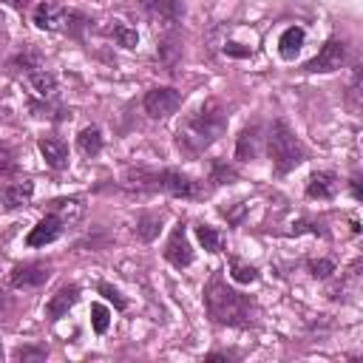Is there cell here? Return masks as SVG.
Wrapping results in <instances>:
<instances>
[{
    "instance_id": "cell-1",
    "label": "cell",
    "mask_w": 363,
    "mask_h": 363,
    "mask_svg": "<svg viewBox=\"0 0 363 363\" xmlns=\"http://www.w3.org/2000/svg\"><path fill=\"white\" fill-rule=\"evenodd\" d=\"M204 306L207 315L216 323H227V326H250L255 318V303L250 301V295H241L235 289H230L221 278V272H213V278L204 286Z\"/></svg>"
},
{
    "instance_id": "cell-2",
    "label": "cell",
    "mask_w": 363,
    "mask_h": 363,
    "mask_svg": "<svg viewBox=\"0 0 363 363\" xmlns=\"http://www.w3.org/2000/svg\"><path fill=\"white\" fill-rule=\"evenodd\" d=\"M224 130H227V113L216 99H210L193 116H187L184 125L179 128V147L196 156L204 147H210Z\"/></svg>"
},
{
    "instance_id": "cell-3",
    "label": "cell",
    "mask_w": 363,
    "mask_h": 363,
    "mask_svg": "<svg viewBox=\"0 0 363 363\" xmlns=\"http://www.w3.org/2000/svg\"><path fill=\"white\" fill-rule=\"evenodd\" d=\"M267 145H269V159H272V167H275L278 176L295 170L306 159L303 145L298 142V136L292 133V128L284 119H275L272 122L269 136H267Z\"/></svg>"
},
{
    "instance_id": "cell-4",
    "label": "cell",
    "mask_w": 363,
    "mask_h": 363,
    "mask_svg": "<svg viewBox=\"0 0 363 363\" xmlns=\"http://www.w3.org/2000/svg\"><path fill=\"white\" fill-rule=\"evenodd\" d=\"M128 179L139 187H147V190H162V193H170V196H182V199H196L199 196V187L190 176H184L182 170H173V167H162V170H130Z\"/></svg>"
},
{
    "instance_id": "cell-5",
    "label": "cell",
    "mask_w": 363,
    "mask_h": 363,
    "mask_svg": "<svg viewBox=\"0 0 363 363\" xmlns=\"http://www.w3.org/2000/svg\"><path fill=\"white\" fill-rule=\"evenodd\" d=\"M88 20L71 9H62L60 3L54 0H43L37 9H34V26L43 28V31H74L77 34V26H85Z\"/></svg>"
},
{
    "instance_id": "cell-6",
    "label": "cell",
    "mask_w": 363,
    "mask_h": 363,
    "mask_svg": "<svg viewBox=\"0 0 363 363\" xmlns=\"http://www.w3.org/2000/svg\"><path fill=\"white\" fill-rule=\"evenodd\" d=\"M145 111L147 116L153 119H167L170 113H176L182 108V91L170 88V85H159V88H150L145 94Z\"/></svg>"
},
{
    "instance_id": "cell-7",
    "label": "cell",
    "mask_w": 363,
    "mask_h": 363,
    "mask_svg": "<svg viewBox=\"0 0 363 363\" xmlns=\"http://www.w3.org/2000/svg\"><path fill=\"white\" fill-rule=\"evenodd\" d=\"M48 278H51V264H45V261H26V264H17L11 269L9 284L14 289H37Z\"/></svg>"
},
{
    "instance_id": "cell-8",
    "label": "cell",
    "mask_w": 363,
    "mask_h": 363,
    "mask_svg": "<svg viewBox=\"0 0 363 363\" xmlns=\"http://www.w3.org/2000/svg\"><path fill=\"white\" fill-rule=\"evenodd\" d=\"M343 60H346V43L337 40V37H332V40H326V45L318 51V57H312L303 68H306L309 74H329V71H337V68L343 65Z\"/></svg>"
},
{
    "instance_id": "cell-9",
    "label": "cell",
    "mask_w": 363,
    "mask_h": 363,
    "mask_svg": "<svg viewBox=\"0 0 363 363\" xmlns=\"http://www.w3.org/2000/svg\"><path fill=\"white\" fill-rule=\"evenodd\" d=\"M164 258H167V264H173L176 269H184V267L193 264V247H190V241H187L184 224H176V227H173V233H170V238H167V244H164Z\"/></svg>"
},
{
    "instance_id": "cell-10",
    "label": "cell",
    "mask_w": 363,
    "mask_h": 363,
    "mask_svg": "<svg viewBox=\"0 0 363 363\" xmlns=\"http://www.w3.org/2000/svg\"><path fill=\"white\" fill-rule=\"evenodd\" d=\"M62 224H65V221H62L57 213H48L45 218H40V221L31 227L26 244H28V247H45V244L57 241V238L62 235Z\"/></svg>"
},
{
    "instance_id": "cell-11",
    "label": "cell",
    "mask_w": 363,
    "mask_h": 363,
    "mask_svg": "<svg viewBox=\"0 0 363 363\" xmlns=\"http://www.w3.org/2000/svg\"><path fill=\"white\" fill-rule=\"evenodd\" d=\"M79 301V286L77 284H65L57 289V295H51V301L45 303V318L48 320H60L68 315V309H74V303Z\"/></svg>"
},
{
    "instance_id": "cell-12",
    "label": "cell",
    "mask_w": 363,
    "mask_h": 363,
    "mask_svg": "<svg viewBox=\"0 0 363 363\" xmlns=\"http://www.w3.org/2000/svg\"><path fill=\"white\" fill-rule=\"evenodd\" d=\"M40 153H43V159H45L48 167H54V170H65L68 167V147H65L62 139L43 136L40 139Z\"/></svg>"
},
{
    "instance_id": "cell-13",
    "label": "cell",
    "mask_w": 363,
    "mask_h": 363,
    "mask_svg": "<svg viewBox=\"0 0 363 363\" xmlns=\"http://www.w3.org/2000/svg\"><path fill=\"white\" fill-rule=\"evenodd\" d=\"M31 196H34V184H31L28 179L11 182V184H6V187L0 190V199H3V207H6V210L26 207V204L31 201Z\"/></svg>"
},
{
    "instance_id": "cell-14",
    "label": "cell",
    "mask_w": 363,
    "mask_h": 363,
    "mask_svg": "<svg viewBox=\"0 0 363 363\" xmlns=\"http://www.w3.org/2000/svg\"><path fill=\"white\" fill-rule=\"evenodd\" d=\"M258 142H261V128L252 122V125H247V128L241 130V136H238V142H235V159H238V162L255 159V156H258Z\"/></svg>"
},
{
    "instance_id": "cell-15",
    "label": "cell",
    "mask_w": 363,
    "mask_h": 363,
    "mask_svg": "<svg viewBox=\"0 0 363 363\" xmlns=\"http://www.w3.org/2000/svg\"><path fill=\"white\" fill-rule=\"evenodd\" d=\"M139 6H142L147 14H153V17H159V20H170V23L182 20V14H184L182 0H139Z\"/></svg>"
},
{
    "instance_id": "cell-16",
    "label": "cell",
    "mask_w": 363,
    "mask_h": 363,
    "mask_svg": "<svg viewBox=\"0 0 363 363\" xmlns=\"http://www.w3.org/2000/svg\"><path fill=\"white\" fill-rule=\"evenodd\" d=\"M335 190H337V179H335V173H329V170L312 173L309 182H306V196H309V199H332Z\"/></svg>"
},
{
    "instance_id": "cell-17",
    "label": "cell",
    "mask_w": 363,
    "mask_h": 363,
    "mask_svg": "<svg viewBox=\"0 0 363 363\" xmlns=\"http://www.w3.org/2000/svg\"><path fill=\"white\" fill-rule=\"evenodd\" d=\"M303 40H306V31H303L301 26L284 28V34L278 37V54H281L284 60H295L298 51L303 48Z\"/></svg>"
},
{
    "instance_id": "cell-18",
    "label": "cell",
    "mask_w": 363,
    "mask_h": 363,
    "mask_svg": "<svg viewBox=\"0 0 363 363\" xmlns=\"http://www.w3.org/2000/svg\"><path fill=\"white\" fill-rule=\"evenodd\" d=\"M26 82H28V88H31L37 96H43V99H51V96L57 94V77H54L51 71H45V68L28 71V74H26Z\"/></svg>"
},
{
    "instance_id": "cell-19",
    "label": "cell",
    "mask_w": 363,
    "mask_h": 363,
    "mask_svg": "<svg viewBox=\"0 0 363 363\" xmlns=\"http://www.w3.org/2000/svg\"><path fill=\"white\" fill-rule=\"evenodd\" d=\"M77 150H79L82 156H88V159L99 156V150H102V130H99L96 125L82 128V130L77 133Z\"/></svg>"
},
{
    "instance_id": "cell-20",
    "label": "cell",
    "mask_w": 363,
    "mask_h": 363,
    "mask_svg": "<svg viewBox=\"0 0 363 363\" xmlns=\"http://www.w3.org/2000/svg\"><path fill=\"white\" fill-rule=\"evenodd\" d=\"M159 230H162V218L159 216H139L136 218V227H133V233H136L139 241H153L159 235Z\"/></svg>"
},
{
    "instance_id": "cell-21",
    "label": "cell",
    "mask_w": 363,
    "mask_h": 363,
    "mask_svg": "<svg viewBox=\"0 0 363 363\" xmlns=\"http://www.w3.org/2000/svg\"><path fill=\"white\" fill-rule=\"evenodd\" d=\"M111 34H113V40H116L122 48H136V45H139V34H136V28H130V26H125V23H119V20H113Z\"/></svg>"
},
{
    "instance_id": "cell-22",
    "label": "cell",
    "mask_w": 363,
    "mask_h": 363,
    "mask_svg": "<svg viewBox=\"0 0 363 363\" xmlns=\"http://www.w3.org/2000/svg\"><path fill=\"white\" fill-rule=\"evenodd\" d=\"M196 235H199V241H201V247H204L207 252H218V250H221V235L216 233V227L199 224V227H196Z\"/></svg>"
},
{
    "instance_id": "cell-23",
    "label": "cell",
    "mask_w": 363,
    "mask_h": 363,
    "mask_svg": "<svg viewBox=\"0 0 363 363\" xmlns=\"http://www.w3.org/2000/svg\"><path fill=\"white\" fill-rule=\"evenodd\" d=\"M108 323H111V312L102 306V303H94L91 306V326L96 335H105L108 332Z\"/></svg>"
},
{
    "instance_id": "cell-24",
    "label": "cell",
    "mask_w": 363,
    "mask_h": 363,
    "mask_svg": "<svg viewBox=\"0 0 363 363\" xmlns=\"http://www.w3.org/2000/svg\"><path fill=\"white\" fill-rule=\"evenodd\" d=\"M20 65H23V71H26V74H28V71H34V68H40V54H37V51H28V48H26V51H20V54L11 60V68H20Z\"/></svg>"
},
{
    "instance_id": "cell-25",
    "label": "cell",
    "mask_w": 363,
    "mask_h": 363,
    "mask_svg": "<svg viewBox=\"0 0 363 363\" xmlns=\"http://www.w3.org/2000/svg\"><path fill=\"white\" fill-rule=\"evenodd\" d=\"M48 357V349L45 346H17L14 349V360H45Z\"/></svg>"
},
{
    "instance_id": "cell-26",
    "label": "cell",
    "mask_w": 363,
    "mask_h": 363,
    "mask_svg": "<svg viewBox=\"0 0 363 363\" xmlns=\"http://www.w3.org/2000/svg\"><path fill=\"white\" fill-rule=\"evenodd\" d=\"M233 272V281H238V284H252V281H258V269L255 267H244V264H238V261H233V267H230Z\"/></svg>"
},
{
    "instance_id": "cell-27",
    "label": "cell",
    "mask_w": 363,
    "mask_h": 363,
    "mask_svg": "<svg viewBox=\"0 0 363 363\" xmlns=\"http://www.w3.org/2000/svg\"><path fill=\"white\" fill-rule=\"evenodd\" d=\"M17 170V153L9 145H0V176H11Z\"/></svg>"
},
{
    "instance_id": "cell-28",
    "label": "cell",
    "mask_w": 363,
    "mask_h": 363,
    "mask_svg": "<svg viewBox=\"0 0 363 363\" xmlns=\"http://www.w3.org/2000/svg\"><path fill=\"white\" fill-rule=\"evenodd\" d=\"M309 272H312L315 278H329V275L335 272V264L326 261V258H318V261H309Z\"/></svg>"
},
{
    "instance_id": "cell-29",
    "label": "cell",
    "mask_w": 363,
    "mask_h": 363,
    "mask_svg": "<svg viewBox=\"0 0 363 363\" xmlns=\"http://www.w3.org/2000/svg\"><path fill=\"white\" fill-rule=\"evenodd\" d=\"M230 179H235V170H233V167H224V164L216 162V164H213V179H210V182H213V184H224V182H230Z\"/></svg>"
},
{
    "instance_id": "cell-30",
    "label": "cell",
    "mask_w": 363,
    "mask_h": 363,
    "mask_svg": "<svg viewBox=\"0 0 363 363\" xmlns=\"http://www.w3.org/2000/svg\"><path fill=\"white\" fill-rule=\"evenodd\" d=\"M99 292H102L108 301H113V303H116V309H125V306H128V303H125V298H122L111 284H99Z\"/></svg>"
},
{
    "instance_id": "cell-31",
    "label": "cell",
    "mask_w": 363,
    "mask_h": 363,
    "mask_svg": "<svg viewBox=\"0 0 363 363\" xmlns=\"http://www.w3.org/2000/svg\"><path fill=\"white\" fill-rule=\"evenodd\" d=\"M224 51L233 54V57H250V54H252V48H235V43H227Z\"/></svg>"
},
{
    "instance_id": "cell-32",
    "label": "cell",
    "mask_w": 363,
    "mask_h": 363,
    "mask_svg": "<svg viewBox=\"0 0 363 363\" xmlns=\"http://www.w3.org/2000/svg\"><path fill=\"white\" fill-rule=\"evenodd\" d=\"M352 196H354V199H363V193H360V176H357V173L352 176Z\"/></svg>"
},
{
    "instance_id": "cell-33",
    "label": "cell",
    "mask_w": 363,
    "mask_h": 363,
    "mask_svg": "<svg viewBox=\"0 0 363 363\" xmlns=\"http://www.w3.org/2000/svg\"><path fill=\"white\" fill-rule=\"evenodd\" d=\"M6 3H11L14 9H23V6H26V0H6Z\"/></svg>"
},
{
    "instance_id": "cell-34",
    "label": "cell",
    "mask_w": 363,
    "mask_h": 363,
    "mask_svg": "<svg viewBox=\"0 0 363 363\" xmlns=\"http://www.w3.org/2000/svg\"><path fill=\"white\" fill-rule=\"evenodd\" d=\"M3 303H6V298H3V292H0V309H3Z\"/></svg>"
},
{
    "instance_id": "cell-35",
    "label": "cell",
    "mask_w": 363,
    "mask_h": 363,
    "mask_svg": "<svg viewBox=\"0 0 363 363\" xmlns=\"http://www.w3.org/2000/svg\"><path fill=\"white\" fill-rule=\"evenodd\" d=\"M0 360H3V349H0Z\"/></svg>"
}]
</instances>
